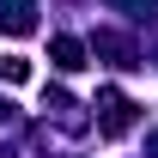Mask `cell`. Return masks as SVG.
<instances>
[{
	"label": "cell",
	"mask_w": 158,
	"mask_h": 158,
	"mask_svg": "<svg viewBox=\"0 0 158 158\" xmlns=\"http://www.w3.org/2000/svg\"><path fill=\"white\" fill-rule=\"evenodd\" d=\"M116 6H134V12H146V6H152V0H116Z\"/></svg>",
	"instance_id": "obj_6"
},
{
	"label": "cell",
	"mask_w": 158,
	"mask_h": 158,
	"mask_svg": "<svg viewBox=\"0 0 158 158\" xmlns=\"http://www.w3.org/2000/svg\"><path fill=\"white\" fill-rule=\"evenodd\" d=\"M0 24L12 37H31L37 31V0H0Z\"/></svg>",
	"instance_id": "obj_2"
},
{
	"label": "cell",
	"mask_w": 158,
	"mask_h": 158,
	"mask_svg": "<svg viewBox=\"0 0 158 158\" xmlns=\"http://www.w3.org/2000/svg\"><path fill=\"white\" fill-rule=\"evenodd\" d=\"M0 79H6V85H24V79H31V61L24 55H0Z\"/></svg>",
	"instance_id": "obj_5"
},
{
	"label": "cell",
	"mask_w": 158,
	"mask_h": 158,
	"mask_svg": "<svg viewBox=\"0 0 158 158\" xmlns=\"http://www.w3.org/2000/svg\"><path fill=\"white\" fill-rule=\"evenodd\" d=\"M98 110H103V134H110V140L134 128V103L122 98V91H103V98H98Z\"/></svg>",
	"instance_id": "obj_1"
},
{
	"label": "cell",
	"mask_w": 158,
	"mask_h": 158,
	"mask_svg": "<svg viewBox=\"0 0 158 158\" xmlns=\"http://www.w3.org/2000/svg\"><path fill=\"white\" fill-rule=\"evenodd\" d=\"M49 55H55V67H61V73H79V67H85V43L55 37V43H49Z\"/></svg>",
	"instance_id": "obj_4"
},
{
	"label": "cell",
	"mask_w": 158,
	"mask_h": 158,
	"mask_svg": "<svg viewBox=\"0 0 158 158\" xmlns=\"http://www.w3.org/2000/svg\"><path fill=\"white\" fill-rule=\"evenodd\" d=\"M98 55H110V67H140V61H134V43L116 37V31H98Z\"/></svg>",
	"instance_id": "obj_3"
},
{
	"label": "cell",
	"mask_w": 158,
	"mask_h": 158,
	"mask_svg": "<svg viewBox=\"0 0 158 158\" xmlns=\"http://www.w3.org/2000/svg\"><path fill=\"white\" fill-rule=\"evenodd\" d=\"M146 152H152V158H158V134H152V140H146Z\"/></svg>",
	"instance_id": "obj_7"
}]
</instances>
